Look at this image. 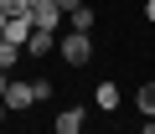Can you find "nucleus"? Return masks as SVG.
Returning <instances> with one entry per match:
<instances>
[{
	"label": "nucleus",
	"mask_w": 155,
	"mask_h": 134,
	"mask_svg": "<svg viewBox=\"0 0 155 134\" xmlns=\"http://www.w3.org/2000/svg\"><path fill=\"white\" fill-rule=\"evenodd\" d=\"M57 52H62L67 67H83V62L93 57V36H88V31H67V36L57 41Z\"/></svg>",
	"instance_id": "1"
},
{
	"label": "nucleus",
	"mask_w": 155,
	"mask_h": 134,
	"mask_svg": "<svg viewBox=\"0 0 155 134\" xmlns=\"http://www.w3.org/2000/svg\"><path fill=\"white\" fill-rule=\"evenodd\" d=\"M26 16H31V26H41V31H57L67 11L57 5V0H26Z\"/></svg>",
	"instance_id": "2"
},
{
	"label": "nucleus",
	"mask_w": 155,
	"mask_h": 134,
	"mask_svg": "<svg viewBox=\"0 0 155 134\" xmlns=\"http://www.w3.org/2000/svg\"><path fill=\"white\" fill-rule=\"evenodd\" d=\"M26 57H47V52H57V31H41V26H31V36H26V46H21Z\"/></svg>",
	"instance_id": "3"
},
{
	"label": "nucleus",
	"mask_w": 155,
	"mask_h": 134,
	"mask_svg": "<svg viewBox=\"0 0 155 134\" xmlns=\"http://www.w3.org/2000/svg\"><path fill=\"white\" fill-rule=\"evenodd\" d=\"M52 129H57V134H78V129H83V108H78V103L62 108V113L52 119Z\"/></svg>",
	"instance_id": "4"
},
{
	"label": "nucleus",
	"mask_w": 155,
	"mask_h": 134,
	"mask_svg": "<svg viewBox=\"0 0 155 134\" xmlns=\"http://www.w3.org/2000/svg\"><path fill=\"white\" fill-rule=\"evenodd\" d=\"M93 103H98L104 113H114V108H119V88H114V83H98V88H93Z\"/></svg>",
	"instance_id": "5"
},
{
	"label": "nucleus",
	"mask_w": 155,
	"mask_h": 134,
	"mask_svg": "<svg viewBox=\"0 0 155 134\" xmlns=\"http://www.w3.org/2000/svg\"><path fill=\"white\" fill-rule=\"evenodd\" d=\"M67 21H72V31H93V5H72Z\"/></svg>",
	"instance_id": "6"
},
{
	"label": "nucleus",
	"mask_w": 155,
	"mask_h": 134,
	"mask_svg": "<svg viewBox=\"0 0 155 134\" xmlns=\"http://www.w3.org/2000/svg\"><path fill=\"white\" fill-rule=\"evenodd\" d=\"M134 103H140V113H145V119H155V83H145V88L134 93Z\"/></svg>",
	"instance_id": "7"
},
{
	"label": "nucleus",
	"mask_w": 155,
	"mask_h": 134,
	"mask_svg": "<svg viewBox=\"0 0 155 134\" xmlns=\"http://www.w3.org/2000/svg\"><path fill=\"white\" fill-rule=\"evenodd\" d=\"M21 57H26V52H21V46H11V41H0V67H5V72H11V67H16V62H21Z\"/></svg>",
	"instance_id": "8"
},
{
	"label": "nucleus",
	"mask_w": 155,
	"mask_h": 134,
	"mask_svg": "<svg viewBox=\"0 0 155 134\" xmlns=\"http://www.w3.org/2000/svg\"><path fill=\"white\" fill-rule=\"evenodd\" d=\"M57 5H62V11H72V5H83V0H57Z\"/></svg>",
	"instance_id": "9"
},
{
	"label": "nucleus",
	"mask_w": 155,
	"mask_h": 134,
	"mask_svg": "<svg viewBox=\"0 0 155 134\" xmlns=\"http://www.w3.org/2000/svg\"><path fill=\"white\" fill-rule=\"evenodd\" d=\"M5 113H11V108H5V98H0V124H5Z\"/></svg>",
	"instance_id": "10"
},
{
	"label": "nucleus",
	"mask_w": 155,
	"mask_h": 134,
	"mask_svg": "<svg viewBox=\"0 0 155 134\" xmlns=\"http://www.w3.org/2000/svg\"><path fill=\"white\" fill-rule=\"evenodd\" d=\"M145 16H150V21H155V0H150V5H145Z\"/></svg>",
	"instance_id": "11"
},
{
	"label": "nucleus",
	"mask_w": 155,
	"mask_h": 134,
	"mask_svg": "<svg viewBox=\"0 0 155 134\" xmlns=\"http://www.w3.org/2000/svg\"><path fill=\"white\" fill-rule=\"evenodd\" d=\"M0 26H5V5H0Z\"/></svg>",
	"instance_id": "12"
}]
</instances>
